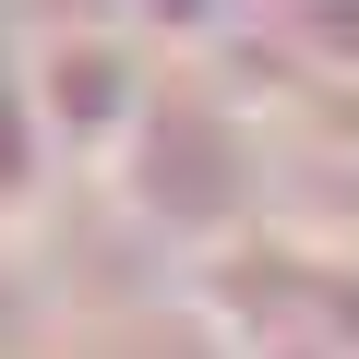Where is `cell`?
<instances>
[{"mask_svg": "<svg viewBox=\"0 0 359 359\" xmlns=\"http://www.w3.org/2000/svg\"><path fill=\"white\" fill-rule=\"evenodd\" d=\"M25 96L60 168H120L132 120L156 108V48L132 25H84V36H36L25 48Z\"/></svg>", "mask_w": 359, "mask_h": 359, "instance_id": "obj_1", "label": "cell"}, {"mask_svg": "<svg viewBox=\"0 0 359 359\" xmlns=\"http://www.w3.org/2000/svg\"><path fill=\"white\" fill-rule=\"evenodd\" d=\"M48 132H36V96H25V72H0V252H25L36 240V216H48Z\"/></svg>", "mask_w": 359, "mask_h": 359, "instance_id": "obj_2", "label": "cell"}, {"mask_svg": "<svg viewBox=\"0 0 359 359\" xmlns=\"http://www.w3.org/2000/svg\"><path fill=\"white\" fill-rule=\"evenodd\" d=\"M120 25H132L156 60H192V48L228 36V0H120Z\"/></svg>", "mask_w": 359, "mask_h": 359, "instance_id": "obj_3", "label": "cell"}, {"mask_svg": "<svg viewBox=\"0 0 359 359\" xmlns=\"http://www.w3.org/2000/svg\"><path fill=\"white\" fill-rule=\"evenodd\" d=\"M36 36H84V25H120V0H13Z\"/></svg>", "mask_w": 359, "mask_h": 359, "instance_id": "obj_4", "label": "cell"}, {"mask_svg": "<svg viewBox=\"0 0 359 359\" xmlns=\"http://www.w3.org/2000/svg\"><path fill=\"white\" fill-rule=\"evenodd\" d=\"M0 72H13V60H0Z\"/></svg>", "mask_w": 359, "mask_h": 359, "instance_id": "obj_5", "label": "cell"}]
</instances>
